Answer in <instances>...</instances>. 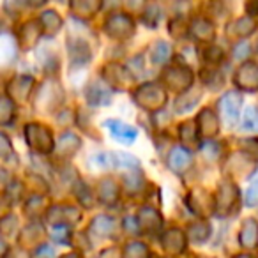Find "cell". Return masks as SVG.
Wrapping results in <instances>:
<instances>
[{
    "mask_svg": "<svg viewBox=\"0 0 258 258\" xmlns=\"http://www.w3.org/2000/svg\"><path fill=\"white\" fill-rule=\"evenodd\" d=\"M137 101L138 104H142L147 110H156V108L163 106L166 99V94L161 87H158L156 83H145L138 89L137 92Z\"/></svg>",
    "mask_w": 258,
    "mask_h": 258,
    "instance_id": "obj_1",
    "label": "cell"
},
{
    "mask_svg": "<svg viewBox=\"0 0 258 258\" xmlns=\"http://www.w3.org/2000/svg\"><path fill=\"white\" fill-rule=\"evenodd\" d=\"M27 142L37 152H50L53 149V138L46 127L39 124L27 125Z\"/></svg>",
    "mask_w": 258,
    "mask_h": 258,
    "instance_id": "obj_2",
    "label": "cell"
},
{
    "mask_svg": "<svg viewBox=\"0 0 258 258\" xmlns=\"http://www.w3.org/2000/svg\"><path fill=\"white\" fill-rule=\"evenodd\" d=\"M106 32L110 34L113 39H127L135 34V23L133 20L125 15H113L104 25Z\"/></svg>",
    "mask_w": 258,
    "mask_h": 258,
    "instance_id": "obj_3",
    "label": "cell"
},
{
    "mask_svg": "<svg viewBox=\"0 0 258 258\" xmlns=\"http://www.w3.org/2000/svg\"><path fill=\"white\" fill-rule=\"evenodd\" d=\"M240 106H242V96L239 92H228L226 96H223V99L219 101V111L226 124H235L239 118Z\"/></svg>",
    "mask_w": 258,
    "mask_h": 258,
    "instance_id": "obj_4",
    "label": "cell"
},
{
    "mask_svg": "<svg viewBox=\"0 0 258 258\" xmlns=\"http://www.w3.org/2000/svg\"><path fill=\"white\" fill-rule=\"evenodd\" d=\"M235 83L244 90H256L258 89V66L253 62H246L239 73L235 75Z\"/></svg>",
    "mask_w": 258,
    "mask_h": 258,
    "instance_id": "obj_5",
    "label": "cell"
},
{
    "mask_svg": "<svg viewBox=\"0 0 258 258\" xmlns=\"http://www.w3.org/2000/svg\"><path fill=\"white\" fill-rule=\"evenodd\" d=\"M104 125L108 127L111 137H115L118 142H122V144H131L138 135L133 125L124 124V122H120V120H106Z\"/></svg>",
    "mask_w": 258,
    "mask_h": 258,
    "instance_id": "obj_6",
    "label": "cell"
},
{
    "mask_svg": "<svg viewBox=\"0 0 258 258\" xmlns=\"http://www.w3.org/2000/svg\"><path fill=\"white\" fill-rule=\"evenodd\" d=\"M191 163H193V156H191V152L186 151V149L175 147L172 152H170L168 165L173 172H184L186 168H189Z\"/></svg>",
    "mask_w": 258,
    "mask_h": 258,
    "instance_id": "obj_7",
    "label": "cell"
},
{
    "mask_svg": "<svg viewBox=\"0 0 258 258\" xmlns=\"http://www.w3.org/2000/svg\"><path fill=\"white\" fill-rule=\"evenodd\" d=\"M165 82L168 85H172L173 89H187L193 82V75L187 69H179L173 68L168 69V73L165 75Z\"/></svg>",
    "mask_w": 258,
    "mask_h": 258,
    "instance_id": "obj_8",
    "label": "cell"
},
{
    "mask_svg": "<svg viewBox=\"0 0 258 258\" xmlns=\"http://www.w3.org/2000/svg\"><path fill=\"white\" fill-rule=\"evenodd\" d=\"M240 244L244 247H256L258 246V223L254 219H246L242 223V230H240Z\"/></svg>",
    "mask_w": 258,
    "mask_h": 258,
    "instance_id": "obj_9",
    "label": "cell"
},
{
    "mask_svg": "<svg viewBox=\"0 0 258 258\" xmlns=\"http://www.w3.org/2000/svg\"><path fill=\"white\" fill-rule=\"evenodd\" d=\"M184 244H186V235L180 230H170L163 237V246L170 253H180L184 249Z\"/></svg>",
    "mask_w": 258,
    "mask_h": 258,
    "instance_id": "obj_10",
    "label": "cell"
},
{
    "mask_svg": "<svg viewBox=\"0 0 258 258\" xmlns=\"http://www.w3.org/2000/svg\"><path fill=\"white\" fill-rule=\"evenodd\" d=\"M198 122H200V131L202 135H207V137H212V135L218 133V120H216L214 113L211 110H204L198 117Z\"/></svg>",
    "mask_w": 258,
    "mask_h": 258,
    "instance_id": "obj_11",
    "label": "cell"
},
{
    "mask_svg": "<svg viewBox=\"0 0 258 258\" xmlns=\"http://www.w3.org/2000/svg\"><path fill=\"white\" fill-rule=\"evenodd\" d=\"M140 225H142V228H144V230L152 232V230H156V228H159V226H161V216H159L154 209L145 207V209H142Z\"/></svg>",
    "mask_w": 258,
    "mask_h": 258,
    "instance_id": "obj_12",
    "label": "cell"
},
{
    "mask_svg": "<svg viewBox=\"0 0 258 258\" xmlns=\"http://www.w3.org/2000/svg\"><path fill=\"white\" fill-rule=\"evenodd\" d=\"M193 32H195V36H197L198 39H202V41H211L212 37H214V29H212V23L207 22V20H204V18H200V20H197V22H195Z\"/></svg>",
    "mask_w": 258,
    "mask_h": 258,
    "instance_id": "obj_13",
    "label": "cell"
},
{
    "mask_svg": "<svg viewBox=\"0 0 258 258\" xmlns=\"http://www.w3.org/2000/svg\"><path fill=\"white\" fill-rule=\"evenodd\" d=\"M170 46L165 43V41H158L154 46L151 48V57H152V62L154 64H163V62L168 60L170 57Z\"/></svg>",
    "mask_w": 258,
    "mask_h": 258,
    "instance_id": "obj_14",
    "label": "cell"
},
{
    "mask_svg": "<svg viewBox=\"0 0 258 258\" xmlns=\"http://www.w3.org/2000/svg\"><path fill=\"white\" fill-rule=\"evenodd\" d=\"M15 82L16 85H20L18 89H15V99L25 101L29 97L30 89H32V78H29V76H18Z\"/></svg>",
    "mask_w": 258,
    "mask_h": 258,
    "instance_id": "obj_15",
    "label": "cell"
},
{
    "mask_svg": "<svg viewBox=\"0 0 258 258\" xmlns=\"http://www.w3.org/2000/svg\"><path fill=\"white\" fill-rule=\"evenodd\" d=\"M92 230L99 235H110L113 232V221L106 216H97L92 221Z\"/></svg>",
    "mask_w": 258,
    "mask_h": 258,
    "instance_id": "obj_16",
    "label": "cell"
},
{
    "mask_svg": "<svg viewBox=\"0 0 258 258\" xmlns=\"http://www.w3.org/2000/svg\"><path fill=\"white\" fill-rule=\"evenodd\" d=\"M89 89L96 90V94H87V99H89L92 104L108 103V99H110V92L106 90V87H99V83H92Z\"/></svg>",
    "mask_w": 258,
    "mask_h": 258,
    "instance_id": "obj_17",
    "label": "cell"
},
{
    "mask_svg": "<svg viewBox=\"0 0 258 258\" xmlns=\"http://www.w3.org/2000/svg\"><path fill=\"white\" fill-rule=\"evenodd\" d=\"M209 233H211V230H209V225H205V223H202V225H191V228L187 230V235L195 242H204L209 237Z\"/></svg>",
    "mask_w": 258,
    "mask_h": 258,
    "instance_id": "obj_18",
    "label": "cell"
},
{
    "mask_svg": "<svg viewBox=\"0 0 258 258\" xmlns=\"http://www.w3.org/2000/svg\"><path fill=\"white\" fill-rule=\"evenodd\" d=\"M99 195L104 204H111V202L117 200V187H115V184L111 180H104L99 187Z\"/></svg>",
    "mask_w": 258,
    "mask_h": 258,
    "instance_id": "obj_19",
    "label": "cell"
},
{
    "mask_svg": "<svg viewBox=\"0 0 258 258\" xmlns=\"http://www.w3.org/2000/svg\"><path fill=\"white\" fill-rule=\"evenodd\" d=\"M13 115H15L13 101H9L8 97H2V99H0V124H8V122H11Z\"/></svg>",
    "mask_w": 258,
    "mask_h": 258,
    "instance_id": "obj_20",
    "label": "cell"
},
{
    "mask_svg": "<svg viewBox=\"0 0 258 258\" xmlns=\"http://www.w3.org/2000/svg\"><path fill=\"white\" fill-rule=\"evenodd\" d=\"M41 22H43L44 29L48 30V32H55V30L60 27V18H58V15L55 11H48V13H43V16H41Z\"/></svg>",
    "mask_w": 258,
    "mask_h": 258,
    "instance_id": "obj_21",
    "label": "cell"
},
{
    "mask_svg": "<svg viewBox=\"0 0 258 258\" xmlns=\"http://www.w3.org/2000/svg\"><path fill=\"white\" fill-rule=\"evenodd\" d=\"M242 127L244 129H258V111L254 108H246L242 115Z\"/></svg>",
    "mask_w": 258,
    "mask_h": 258,
    "instance_id": "obj_22",
    "label": "cell"
},
{
    "mask_svg": "<svg viewBox=\"0 0 258 258\" xmlns=\"http://www.w3.org/2000/svg\"><path fill=\"white\" fill-rule=\"evenodd\" d=\"M66 147H68L66 154H71V152H75L76 149L80 147V140L75 135H64V137L60 138V142H58V151H64Z\"/></svg>",
    "mask_w": 258,
    "mask_h": 258,
    "instance_id": "obj_23",
    "label": "cell"
},
{
    "mask_svg": "<svg viewBox=\"0 0 258 258\" xmlns=\"http://www.w3.org/2000/svg\"><path fill=\"white\" fill-rule=\"evenodd\" d=\"M258 204V172L256 175L253 177V180H251L249 187H247L246 191V205H249V207H253V205Z\"/></svg>",
    "mask_w": 258,
    "mask_h": 258,
    "instance_id": "obj_24",
    "label": "cell"
},
{
    "mask_svg": "<svg viewBox=\"0 0 258 258\" xmlns=\"http://www.w3.org/2000/svg\"><path fill=\"white\" fill-rule=\"evenodd\" d=\"M127 253H129V258H149L147 246H144V244H140V242L129 244Z\"/></svg>",
    "mask_w": 258,
    "mask_h": 258,
    "instance_id": "obj_25",
    "label": "cell"
},
{
    "mask_svg": "<svg viewBox=\"0 0 258 258\" xmlns=\"http://www.w3.org/2000/svg\"><path fill=\"white\" fill-rule=\"evenodd\" d=\"M13 156V145L6 135L0 133V158H9Z\"/></svg>",
    "mask_w": 258,
    "mask_h": 258,
    "instance_id": "obj_26",
    "label": "cell"
},
{
    "mask_svg": "<svg viewBox=\"0 0 258 258\" xmlns=\"http://www.w3.org/2000/svg\"><path fill=\"white\" fill-rule=\"evenodd\" d=\"M4 242H2V239H0V253H2V251H4Z\"/></svg>",
    "mask_w": 258,
    "mask_h": 258,
    "instance_id": "obj_27",
    "label": "cell"
}]
</instances>
